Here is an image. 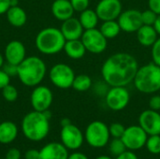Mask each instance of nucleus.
<instances>
[{"label":"nucleus","instance_id":"obj_16","mask_svg":"<svg viewBox=\"0 0 160 159\" xmlns=\"http://www.w3.org/2000/svg\"><path fill=\"white\" fill-rule=\"evenodd\" d=\"M5 58L8 63L18 66L25 59V47L19 40L8 42L5 48Z\"/></svg>","mask_w":160,"mask_h":159},{"label":"nucleus","instance_id":"obj_11","mask_svg":"<svg viewBox=\"0 0 160 159\" xmlns=\"http://www.w3.org/2000/svg\"><path fill=\"white\" fill-rule=\"evenodd\" d=\"M60 139L61 143L68 150L75 151L82 147L84 142V134L77 126L69 124L68 126L62 127Z\"/></svg>","mask_w":160,"mask_h":159},{"label":"nucleus","instance_id":"obj_38","mask_svg":"<svg viewBox=\"0 0 160 159\" xmlns=\"http://www.w3.org/2000/svg\"><path fill=\"white\" fill-rule=\"evenodd\" d=\"M148 8L156 12L158 15L160 14V0H148Z\"/></svg>","mask_w":160,"mask_h":159},{"label":"nucleus","instance_id":"obj_26","mask_svg":"<svg viewBox=\"0 0 160 159\" xmlns=\"http://www.w3.org/2000/svg\"><path fill=\"white\" fill-rule=\"evenodd\" d=\"M93 85L92 79L87 74L76 75L72 83V88L77 92H86Z\"/></svg>","mask_w":160,"mask_h":159},{"label":"nucleus","instance_id":"obj_17","mask_svg":"<svg viewBox=\"0 0 160 159\" xmlns=\"http://www.w3.org/2000/svg\"><path fill=\"white\" fill-rule=\"evenodd\" d=\"M68 150L61 142H50L39 150L38 159H68Z\"/></svg>","mask_w":160,"mask_h":159},{"label":"nucleus","instance_id":"obj_15","mask_svg":"<svg viewBox=\"0 0 160 159\" xmlns=\"http://www.w3.org/2000/svg\"><path fill=\"white\" fill-rule=\"evenodd\" d=\"M139 126L148 134L160 135L159 112L148 109L141 112L139 116Z\"/></svg>","mask_w":160,"mask_h":159},{"label":"nucleus","instance_id":"obj_5","mask_svg":"<svg viewBox=\"0 0 160 159\" xmlns=\"http://www.w3.org/2000/svg\"><path fill=\"white\" fill-rule=\"evenodd\" d=\"M66 38L60 29L47 27L38 32L36 37V46L38 50L47 55L56 54L64 50Z\"/></svg>","mask_w":160,"mask_h":159},{"label":"nucleus","instance_id":"obj_27","mask_svg":"<svg viewBox=\"0 0 160 159\" xmlns=\"http://www.w3.org/2000/svg\"><path fill=\"white\" fill-rule=\"evenodd\" d=\"M128 149L121 138H112V140L109 142V151L111 155L115 157L122 155Z\"/></svg>","mask_w":160,"mask_h":159},{"label":"nucleus","instance_id":"obj_2","mask_svg":"<svg viewBox=\"0 0 160 159\" xmlns=\"http://www.w3.org/2000/svg\"><path fill=\"white\" fill-rule=\"evenodd\" d=\"M22 131L31 142H41L50 131V119L44 112L33 111L28 112L22 121Z\"/></svg>","mask_w":160,"mask_h":159},{"label":"nucleus","instance_id":"obj_13","mask_svg":"<svg viewBox=\"0 0 160 159\" xmlns=\"http://www.w3.org/2000/svg\"><path fill=\"white\" fill-rule=\"evenodd\" d=\"M117 21L121 30L125 33H136L142 27V25H143L142 20V11L136 8H130L122 11Z\"/></svg>","mask_w":160,"mask_h":159},{"label":"nucleus","instance_id":"obj_35","mask_svg":"<svg viewBox=\"0 0 160 159\" xmlns=\"http://www.w3.org/2000/svg\"><path fill=\"white\" fill-rule=\"evenodd\" d=\"M3 70L8 75V76H17V72H18V66H15V65H12L10 63H8L7 62V65H3L2 67Z\"/></svg>","mask_w":160,"mask_h":159},{"label":"nucleus","instance_id":"obj_32","mask_svg":"<svg viewBox=\"0 0 160 159\" xmlns=\"http://www.w3.org/2000/svg\"><path fill=\"white\" fill-rule=\"evenodd\" d=\"M151 56L153 60L152 62L160 66V37L151 47Z\"/></svg>","mask_w":160,"mask_h":159},{"label":"nucleus","instance_id":"obj_3","mask_svg":"<svg viewBox=\"0 0 160 159\" xmlns=\"http://www.w3.org/2000/svg\"><path fill=\"white\" fill-rule=\"evenodd\" d=\"M46 70V65L41 58L29 56L18 65L17 77L25 86L36 87L43 81Z\"/></svg>","mask_w":160,"mask_h":159},{"label":"nucleus","instance_id":"obj_33","mask_svg":"<svg viewBox=\"0 0 160 159\" xmlns=\"http://www.w3.org/2000/svg\"><path fill=\"white\" fill-rule=\"evenodd\" d=\"M70 3L77 12H82L89 7L90 0H70Z\"/></svg>","mask_w":160,"mask_h":159},{"label":"nucleus","instance_id":"obj_19","mask_svg":"<svg viewBox=\"0 0 160 159\" xmlns=\"http://www.w3.org/2000/svg\"><path fill=\"white\" fill-rule=\"evenodd\" d=\"M75 10L70 0H54L52 4V13L59 21H66L73 17Z\"/></svg>","mask_w":160,"mask_h":159},{"label":"nucleus","instance_id":"obj_6","mask_svg":"<svg viewBox=\"0 0 160 159\" xmlns=\"http://www.w3.org/2000/svg\"><path fill=\"white\" fill-rule=\"evenodd\" d=\"M109 127L102 121L91 122L84 132V140L93 148H103L110 142Z\"/></svg>","mask_w":160,"mask_h":159},{"label":"nucleus","instance_id":"obj_20","mask_svg":"<svg viewBox=\"0 0 160 159\" xmlns=\"http://www.w3.org/2000/svg\"><path fill=\"white\" fill-rule=\"evenodd\" d=\"M136 33L138 42L143 47H152L159 37L153 25L143 24Z\"/></svg>","mask_w":160,"mask_h":159},{"label":"nucleus","instance_id":"obj_48","mask_svg":"<svg viewBox=\"0 0 160 159\" xmlns=\"http://www.w3.org/2000/svg\"><path fill=\"white\" fill-rule=\"evenodd\" d=\"M4 159H6V158H4Z\"/></svg>","mask_w":160,"mask_h":159},{"label":"nucleus","instance_id":"obj_40","mask_svg":"<svg viewBox=\"0 0 160 159\" xmlns=\"http://www.w3.org/2000/svg\"><path fill=\"white\" fill-rule=\"evenodd\" d=\"M38 157H39V151L36 149L27 150L24 154L25 159H38Z\"/></svg>","mask_w":160,"mask_h":159},{"label":"nucleus","instance_id":"obj_45","mask_svg":"<svg viewBox=\"0 0 160 159\" xmlns=\"http://www.w3.org/2000/svg\"><path fill=\"white\" fill-rule=\"evenodd\" d=\"M18 6V0H10V7Z\"/></svg>","mask_w":160,"mask_h":159},{"label":"nucleus","instance_id":"obj_7","mask_svg":"<svg viewBox=\"0 0 160 159\" xmlns=\"http://www.w3.org/2000/svg\"><path fill=\"white\" fill-rule=\"evenodd\" d=\"M75 76L76 75L71 67L63 63L54 65L49 73L52 83L60 89H68L72 87Z\"/></svg>","mask_w":160,"mask_h":159},{"label":"nucleus","instance_id":"obj_8","mask_svg":"<svg viewBox=\"0 0 160 159\" xmlns=\"http://www.w3.org/2000/svg\"><path fill=\"white\" fill-rule=\"evenodd\" d=\"M130 101V94L127 86H111L105 95V102L108 108L113 112L123 111Z\"/></svg>","mask_w":160,"mask_h":159},{"label":"nucleus","instance_id":"obj_18","mask_svg":"<svg viewBox=\"0 0 160 159\" xmlns=\"http://www.w3.org/2000/svg\"><path fill=\"white\" fill-rule=\"evenodd\" d=\"M66 40L80 39L84 32V29L79 19L71 17L63 22L60 28Z\"/></svg>","mask_w":160,"mask_h":159},{"label":"nucleus","instance_id":"obj_46","mask_svg":"<svg viewBox=\"0 0 160 159\" xmlns=\"http://www.w3.org/2000/svg\"><path fill=\"white\" fill-rule=\"evenodd\" d=\"M96 159H112L111 157H109V156H99V157H98Z\"/></svg>","mask_w":160,"mask_h":159},{"label":"nucleus","instance_id":"obj_44","mask_svg":"<svg viewBox=\"0 0 160 159\" xmlns=\"http://www.w3.org/2000/svg\"><path fill=\"white\" fill-rule=\"evenodd\" d=\"M69 124H71V122H70V120H69L68 118H63V119L61 120V126H62V127L68 126V125H69Z\"/></svg>","mask_w":160,"mask_h":159},{"label":"nucleus","instance_id":"obj_14","mask_svg":"<svg viewBox=\"0 0 160 159\" xmlns=\"http://www.w3.org/2000/svg\"><path fill=\"white\" fill-rule=\"evenodd\" d=\"M95 10L102 22L117 20L123 11V6L121 0H100Z\"/></svg>","mask_w":160,"mask_h":159},{"label":"nucleus","instance_id":"obj_12","mask_svg":"<svg viewBox=\"0 0 160 159\" xmlns=\"http://www.w3.org/2000/svg\"><path fill=\"white\" fill-rule=\"evenodd\" d=\"M30 100L34 111L43 112L52 106L53 100L52 92L47 86L38 85L32 91Z\"/></svg>","mask_w":160,"mask_h":159},{"label":"nucleus","instance_id":"obj_21","mask_svg":"<svg viewBox=\"0 0 160 159\" xmlns=\"http://www.w3.org/2000/svg\"><path fill=\"white\" fill-rule=\"evenodd\" d=\"M64 51L69 58L75 60L82 58L87 52L81 38L67 40L64 46Z\"/></svg>","mask_w":160,"mask_h":159},{"label":"nucleus","instance_id":"obj_23","mask_svg":"<svg viewBox=\"0 0 160 159\" xmlns=\"http://www.w3.org/2000/svg\"><path fill=\"white\" fill-rule=\"evenodd\" d=\"M8 22L14 27L23 26L27 21V15L23 8L19 6L10 7L6 12Z\"/></svg>","mask_w":160,"mask_h":159},{"label":"nucleus","instance_id":"obj_30","mask_svg":"<svg viewBox=\"0 0 160 159\" xmlns=\"http://www.w3.org/2000/svg\"><path fill=\"white\" fill-rule=\"evenodd\" d=\"M157 18H158V14L156 12H154L153 10H151L150 8L142 11V23L144 25H153L154 26V24L157 21Z\"/></svg>","mask_w":160,"mask_h":159},{"label":"nucleus","instance_id":"obj_36","mask_svg":"<svg viewBox=\"0 0 160 159\" xmlns=\"http://www.w3.org/2000/svg\"><path fill=\"white\" fill-rule=\"evenodd\" d=\"M10 76H8L3 69L0 68V89L2 90L5 86L9 84Z\"/></svg>","mask_w":160,"mask_h":159},{"label":"nucleus","instance_id":"obj_39","mask_svg":"<svg viewBox=\"0 0 160 159\" xmlns=\"http://www.w3.org/2000/svg\"><path fill=\"white\" fill-rule=\"evenodd\" d=\"M115 159H139L137 155L133 152V151H129L127 150L125 153H123L122 155L118 156L117 157H115Z\"/></svg>","mask_w":160,"mask_h":159},{"label":"nucleus","instance_id":"obj_42","mask_svg":"<svg viewBox=\"0 0 160 159\" xmlns=\"http://www.w3.org/2000/svg\"><path fill=\"white\" fill-rule=\"evenodd\" d=\"M68 159H89L88 157L83 154V153H81V152H74L70 155H68Z\"/></svg>","mask_w":160,"mask_h":159},{"label":"nucleus","instance_id":"obj_1","mask_svg":"<svg viewBox=\"0 0 160 159\" xmlns=\"http://www.w3.org/2000/svg\"><path fill=\"white\" fill-rule=\"evenodd\" d=\"M137 59L128 52H116L103 63L101 76L104 82L111 86H128L133 82L138 71Z\"/></svg>","mask_w":160,"mask_h":159},{"label":"nucleus","instance_id":"obj_24","mask_svg":"<svg viewBox=\"0 0 160 159\" xmlns=\"http://www.w3.org/2000/svg\"><path fill=\"white\" fill-rule=\"evenodd\" d=\"M79 21L81 22L84 30L97 28L98 23L99 22V18L96 12V10L91 8H86L85 10L80 12Z\"/></svg>","mask_w":160,"mask_h":159},{"label":"nucleus","instance_id":"obj_25","mask_svg":"<svg viewBox=\"0 0 160 159\" xmlns=\"http://www.w3.org/2000/svg\"><path fill=\"white\" fill-rule=\"evenodd\" d=\"M99 30L107 39L115 38L120 34V32L122 31L117 20H111V21L102 22Z\"/></svg>","mask_w":160,"mask_h":159},{"label":"nucleus","instance_id":"obj_31","mask_svg":"<svg viewBox=\"0 0 160 159\" xmlns=\"http://www.w3.org/2000/svg\"><path fill=\"white\" fill-rule=\"evenodd\" d=\"M125 130H126V127L121 123L116 122V123H112L109 126L110 135L112 138H122Z\"/></svg>","mask_w":160,"mask_h":159},{"label":"nucleus","instance_id":"obj_29","mask_svg":"<svg viewBox=\"0 0 160 159\" xmlns=\"http://www.w3.org/2000/svg\"><path fill=\"white\" fill-rule=\"evenodd\" d=\"M2 96L5 100L8 102H14L18 98V91L13 85L8 84L2 89Z\"/></svg>","mask_w":160,"mask_h":159},{"label":"nucleus","instance_id":"obj_28","mask_svg":"<svg viewBox=\"0 0 160 159\" xmlns=\"http://www.w3.org/2000/svg\"><path fill=\"white\" fill-rule=\"evenodd\" d=\"M146 149L149 153L153 155H159L160 154V135H151L148 136L146 144Z\"/></svg>","mask_w":160,"mask_h":159},{"label":"nucleus","instance_id":"obj_41","mask_svg":"<svg viewBox=\"0 0 160 159\" xmlns=\"http://www.w3.org/2000/svg\"><path fill=\"white\" fill-rule=\"evenodd\" d=\"M10 7V0H0V15L5 14Z\"/></svg>","mask_w":160,"mask_h":159},{"label":"nucleus","instance_id":"obj_37","mask_svg":"<svg viewBox=\"0 0 160 159\" xmlns=\"http://www.w3.org/2000/svg\"><path fill=\"white\" fill-rule=\"evenodd\" d=\"M22 154L19 149L17 148H10L7 154H6V159H21Z\"/></svg>","mask_w":160,"mask_h":159},{"label":"nucleus","instance_id":"obj_47","mask_svg":"<svg viewBox=\"0 0 160 159\" xmlns=\"http://www.w3.org/2000/svg\"><path fill=\"white\" fill-rule=\"evenodd\" d=\"M3 65H4V57H3V55L0 53V68L3 67Z\"/></svg>","mask_w":160,"mask_h":159},{"label":"nucleus","instance_id":"obj_4","mask_svg":"<svg viewBox=\"0 0 160 159\" xmlns=\"http://www.w3.org/2000/svg\"><path fill=\"white\" fill-rule=\"evenodd\" d=\"M135 88L147 95H153L160 91V66L154 62L139 67L133 80Z\"/></svg>","mask_w":160,"mask_h":159},{"label":"nucleus","instance_id":"obj_22","mask_svg":"<svg viewBox=\"0 0 160 159\" xmlns=\"http://www.w3.org/2000/svg\"><path fill=\"white\" fill-rule=\"evenodd\" d=\"M18 136V127L11 121H5L0 124V143L9 144Z\"/></svg>","mask_w":160,"mask_h":159},{"label":"nucleus","instance_id":"obj_34","mask_svg":"<svg viewBox=\"0 0 160 159\" xmlns=\"http://www.w3.org/2000/svg\"><path fill=\"white\" fill-rule=\"evenodd\" d=\"M149 109L159 112L160 111V95H153L149 99Z\"/></svg>","mask_w":160,"mask_h":159},{"label":"nucleus","instance_id":"obj_43","mask_svg":"<svg viewBox=\"0 0 160 159\" xmlns=\"http://www.w3.org/2000/svg\"><path fill=\"white\" fill-rule=\"evenodd\" d=\"M154 27H155L156 31L158 32V36L160 37V14L158 15V18H157V21H156V22L154 24Z\"/></svg>","mask_w":160,"mask_h":159},{"label":"nucleus","instance_id":"obj_10","mask_svg":"<svg viewBox=\"0 0 160 159\" xmlns=\"http://www.w3.org/2000/svg\"><path fill=\"white\" fill-rule=\"evenodd\" d=\"M126 147L129 151H137L142 149L147 142L148 134L138 125H133L126 127L124 135L122 136Z\"/></svg>","mask_w":160,"mask_h":159},{"label":"nucleus","instance_id":"obj_9","mask_svg":"<svg viewBox=\"0 0 160 159\" xmlns=\"http://www.w3.org/2000/svg\"><path fill=\"white\" fill-rule=\"evenodd\" d=\"M81 39L86 51L94 54L102 53L108 46V39L98 28L84 30Z\"/></svg>","mask_w":160,"mask_h":159}]
</instances>
